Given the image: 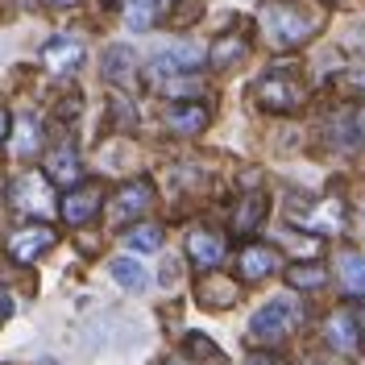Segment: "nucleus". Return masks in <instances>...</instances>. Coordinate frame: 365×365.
<instances>
[{
	"label": "nucleus",
	"mask_w": 365,
	"mask_h": 365,
	"mask_svg": "<svg viewBox=\"0 0 365 365\" xmlns=\"http://www.w3.org/2000/svg\"><path fill=\"white\" fill-rule=\"evenodd\" d=\"M253 100L266 113H299L307 104V83L295 67H274L262 79H253Z\"/></svg>",
	"instance_id": "f03ea898"
},
{
	"label": "nucleus",
	"mask_w": 365,
	"mask_h": 365,
	"mask_svg": "<svg viewBox=\"0 0 365 365\" xmlns=\"http://www.w3.org/2000/svg\"><path fill=\"white\" fill-rule=\"evenodd\" d=\"M133 71H137V58L129 46H108L104 50V75L113 83H133Z\"/></svg>",
	"instance_id": "5701e85b"
},
{
	"label": "nucleus",
	"mask_w": 365,
	"mask_h": 365,
	"mask_svg": "<svg viewBox=\"0 0 365 365\" xmlns=\"http://www.w3.org/2000/svg\"><path fill=\"white\" fill-rule=\"evenodd\" d=\"M187 253L200 270H216L225 262V237L216 228H191L187 232Z\"/></svg>",
	"instance_id": "ddd939ff"
},
{
	"label": "nucleus",
	"mask_w": 365,
	"mask_h": 365,
	"mask_svg": "<svg viewBox=\"0 0 365 365\" xmlns=\"http://www.w3.org/2000/svg\"><path fill=\"white\" fill-rule=\"evenodd\" d=\"M187 349H191L195 357H207V361H216V344L207 341V336H187Z\"/></svg>",
	"instance_id": "bb28decb"
},
{
	"label": "nucleus",
	"mask_w": 365,
	"mask_h": 365,
	"mask_svg": "<svg viewBox=\"0 0 365 365\" xmlns=\"http://www.w3.org/2000/svg\"><path fill=\"white\" fill-rule=\"evenodd\" d=\"M328 141L341 150H361L365 145V104H349L328 120Z\"/></svg>",
	"instance_id": "1a4fd4ad"
},
{
	"label": "nucleus",
	"mask_w": 365,
	"mask_h": 365,
	"mask_svg": "<svg viewBox=\"0 0 365 365\" xmlns=\"http://www.w3.org/2000/svg\"><path fill=\"white\" fill-rule=\"evenodd\" d=\"M278 266H282L278 250H274V245H262V241H250L245 250L237 253V270H241L245 282H262V278L278 274Z\"/></svg>",
	"instance_id": "9b49d317"
},
{
	"label": "nucleus",
	"mask_w": 365,
	"mask_h": 365,
	"mask_svg": "<svg viewBox=\"0 0 365 365\" xmlns=\"http://www.w3.org/2000/svg\"><path fill=\"white\" fill-rule=\"evenodd\" d=\"M324 336H328V349H336V353H357L361 324L349 316V312H336V316H328V324H324Z\"/></svg>",
	"instance_id": "dca6fc26"
},
{
	"label": "nucleus",
	"mask_w": 365,
	"mask_h": 365,
	"mask_svg": "<svg viewBox=\"0 0 365 365\" xmlns=\"http://www.w3.org/2000/svg\"><path fill=\"white\" fill-rule=\"evenodd\" d=\"M100 204H104V191H100V182H79V187H71L67 195H63L58 216H63L71 228H83L88 220H96Z\"/></svg>",
	"instance_id": "6e6552de"
},
{
	"label": "nucleus",
	"mask_w": 365,
	"mask_h": 365,
	"mask_svg": "<svg viewBox=\"0 0 365 365\" xmlns=\"http://www.w3.org/2000/svg\"><path fill=\"white\" fill-rule=\"evenodd\" d=\"M357 324H361V341H365V312H361V319H357Z\"/></svg>",
	"instance_id": "473e14b6"
},
{
	"label": "nucleus",
	"mask_w": 365,
	"mask_h": 365,
	"mask_svg": "<svg viewBox=\"0 0 365 365\" xmlns=\"http://www.w3.org/2000/svg\"><path fill=\"white\" fill-rule=\"evenodd\" d=\"M328 21V13L312 4V0H278V4H266L262 9V38L270 50L287 54V50H299L303 42H312Z\"/></svg>",
	"instance_id": "f257e3e1"
},
{
	"label": "nucleus",
	"mask_w": 365,
	"mask_h": 365,
	"mask_svg": "<svg viewBox=\"0 0 365 365\" xmlns=\"http://www.w3.org/2000/svg\"><path fill=\"white\" fill-rule=\"evenodd\" d=\"M166 365H182V361H166Z\"/></svg>",
	"instance_id": "72a5a7b5"
},
{
	"label": "nucleus",
	"mask_w": 365,
	"mask_h": 365,
	"mask_svg": "<svg viewBox=\"0 0 365 365\" xmlns=\"http://www.w3.org/2000/svg\"><path fill=\"white\" fill-rule=\"evenodd\" d=\"M108 274H113L125 291H133V295H141V291L150 287V274H145V266H141V262H133V257H113V262H108Z\"/></svg>",
	"instance_id": "4be33fe9"
},
{
	"label": "nucleus",
	"mask_w": 365,
	"mask_h": 365,
	"mask_svg": "<svg viewBox=\"0 0 365 365\" xmlns=\"http://www.w3.org/2000/svg\"><path fill=\"white\" fill-rule=\"evenodd\" d=\"M353 88H357V91H365V67L357 71V75H353Z\"/></svg>",
	"instance_id": "7c9ffc66"
},
{
	"label": "nucleus",
	"mask_w": 365,
	"mask_h": 365,
	"mask_svg": "<svg viewBox=\"0 0 365 365\" xmlns=\"http://www.w3.org/2000/svg\"><path fill=\"white\" fill-rule=\"evenodd\" d=\"M46 179L58 182V187H79L83 179V166H79V154L71 150V145H54L50 154H46Z\"/></svg>",
	"instance_id": "4468645a"
},
{
	"label": "nucleus",
	"mask_w": 365,
	"mask_h": 365,
	"mask_svg": "<svg viewBox=\"0 0 365 365\" xmlns=\"http://www.w3.org/2000/svg\"><path fill=\"white\" fill-rule=\"evenodd\" d=\"M207 120H212V113H207L200 100H179V104H170L162 113V125L175 137H200L207 129Z\"/></svg>",
	"instance_id": "9d476101"
},
{
	"label": "nucleus",
	"mask_w": 365,
	"mask_h": 365,
	"mask_svg": "<svg viewBox=\"0 0 365 365\" xmlns=\"http://www.w3.org/2000/svg\"><path fill=\"white\" fill-rule=\"evenodd\" d=\"M287 282H291L295 291H319V287L328 282V270H324L319 262H303V266H291V270H287Z\"/></svg>",
	"instance_id": "b1692460"
},
{
	"label": "nucleus",
	"mask_w": 365,
	"mask_h": 365,
	"mask_svg": "<svg viewBox=\"0 0 365 365\" xmlns=\"http://www.w3.org/2000/svg\"><path fill=\"white\" fill-rule=\"evenodd\" d=\"M170 0H125V25L129 29H154L166 17Z\"/></svg>",
	"instance_id": "aec40b11"
},
{
	"label": "nucleus",
	"mask_w": 365,
	"mask_h": 365,
	"mask_svg": "<svg viewBox=\"0 0 365 365\" xmlns=\"http://www.w3.org/2000/svg\"><path fill=\"white\" fill-rule=\"evenodd\" d=\"M9 195H13V207L25 212V216H46L54 207V191H50V179L46 170H25L9 182Z\"/></svg>",
	"instance_id": "39448f33"
},
{
	"label": "nucleus",
	"mask_w": 365,
	"mask_h": 365,
	"mask_svg": "<svg viewBox=\"0 0 365 365\" xmlns=\"http://www.w3.org/2000/svg\"><path fill=\"white\" fill-rule=\"evenodd\" d=\"M9 125H13V120H9V108H0V141L9 137Z\"/></svg>",
	"instance_id": "c756f323"
},
{
	"label": "nucleus",
	"mask_w": 365,
	"mask_h": 365,
	"mask_svg": "<svg viewBox=\"0 0 365 365\" xmlns=\"http://www.w3.org/2000/svg\"><path fill=\"white\" fill-rule=\"evenodd\" d=\"M266 204H270V200H266V191H250V195L237 204V216H232V232H237V237H250L253 228L266 220Z\"/></svg>",
	"instance_id": "6ab92c4d"
},
{
	"label": "nucleus",
	"mask_w": 365,
	"mask_h": 365,
	"mask_svg": "<svg viewBox=\"0 0 365 365\" xmlns=\"http://www.w3.org/2000/svg\"><path fill=\"white\" fill-rule=\"evenodd\" d=\"M195 299H200V307H212V312H220V307H232V303H237V287H232V278L207 274L204 282L195 287Z\"/></svg>",
	"instance_id": "a211bd4d"
},
{
	"label": "nucleus",
	"mask_w": 365,
	"mask_h": 365,
	"mask_svg": "<svg viewBox=\"0 0 365 365\" xmlns=\"http://www.w3.org/2000/svg\"><path fill=\"white\" fill-rule=\"evenodd\" d=\"M200 63H204V46L175 42L170 50H162V54L150 58V83L158 88V83L175 79V75H191V71H200Z\"/></svg>",
	"instance_id": "423d86ee"
},
{
	"label": "nucleus",
	"mask_w": 365,
	"mask_h": 365,
	"mask_svg": "<svg viewBox=\"0 0 365 365\" xmlns=\"http://www.w3.org/2000/svg\"><path fill=\"white\" fill-rule=\"evenodd\" d=\"M42 63L50 75H71L83 63V42H75V38H50L42 50Z\"/></svg>",
	"instance_id": "2eb2a0df"
},
{
	"label": "nucleus",
	"mask_w": 365,
	"mask_h": 365,
	"mask_svg": "<svg viewBox=\"0 0 365 365\" xmlns=\"http://www.w3.org/2000/svg\"><path fill=\"white\" fill-rule=\"evenodd\" d=\"M245 54H250V46L241 42V38H220V42L212 46V58H207V63L216 71H228V67H237Z\"/></svg>",
	"instance_id": "393cba45"
},
{
	"label": "nucleus",
	"mask_w": 365,
	"mask_h": 365,
	"mask_svg": "<svg viewBox=\"0 0 365 365\" xmlns=\"http://www.w3.org/2000/svg\"><path fill=\"white\" fill-rule=\"evenodd\" d=\"M245 365H282V361H278V357H262V353H253Z\"/></svg>",
	"instance_id": "c85d7f7f"
},
{
	"label": "nucleus",
	"mask_w": 365,
	"mask_h": 365,
	"mask_svg": "<svg viewBox=\"0 0 365 365\" xmlns=\"http://www.w3.org/2000/svg\"><path fill=\"white\" fill-rule=\"evenodd\" d=\"M46 250H54V228L50 225H25L9 241V257L13 262H38Z\"/></svg>",
	"instance_id": "f8f14e48"
},
{
	"label": "nucleus",
	"mask_w": 365,
	"mask_h": 365,
	"mask_svg": "<svg viewBox=\"0 0 365 365\" xmlns=\"http://www.w3.org/2000/svg\"><path fill=\"white\" fill-rule=\"evenodd\" d=\"M154 207V187L150 179H133V182H120L113 195V204H108V216H113L116 225H125V220H137V216H145Z\"/></svg>",
	"instance_id": "0eeeda50"
},
{
	"label": "nucleus",
	"mask_w": 365,
	"mask_h": 365,
	"mask_svg": "<svg viewBox=\"0 0 365 365\" xmlns=\"http://www.w3.org/2000/svg\"><path fill=\"white\" fill-rule=\"evenodd\" d=\"M125 241H129L133 253H154L162 245V228L158 225H133L129 232H125Z\"/></svg>",
	"instance_id": "a878e982"
},
{
	"label": "nucleus",
	"mask_w": 365,
	"mask_h": 365,
	"mask_svg": "<svg viewBox=\"0 0 365 365\" xmlns=\"http://www.w3.org/2000/svg\"><path fill=\"white\" fill-rule=\"evenodd\" d=\"M299 324H303V307L291 295H278L250 319V341L253 344H278L282 336H291Z\"/></svg>",
	"instance_id": "7ed1b4c3"
},
{
	"label": "nucleus",
	"mask_w": 365,
	"mask_h": 365,
	"mask_svg": "<svg viewBox=\"0 0 365 365\" xmlns=\"http://www.w3.org/2000/svg\"><path fill=\"white\" fill-rule=\"evenodd\" d=\"M291 220L312 232H344V204L341 200H291Z\"/></svg>",
	"instance_id": "20e7f679"
},
{
	"label": "nucleus",
	"mask_w": 365,
	"mask_h": 365,
	"mask_svg": "<svg viewBox=\"0 0 365 365\" xmlns=\"http://www.w3.org/2000/svg\"><path fill=\"white\" fill-rule=\"evenodd\" d=\"M9 316H13V299H9V295H0V324H4Z\"/></svg>",
	"instance_id": "cd10ccee"
},
{
	"label": "nucleus",
	"mask_w": 365,
	"mask_h": 365,
	"mask_svg": "<svg viewBox=\"0 0 365 365\" xmlns=\"http://www.w3.org/2000/svg\"><path fill=\"white\" fill-rule=\"evenodd\" d=\"M336 274H341V287L349 299H365V253L344 250L336 257Z\"/></svg>",
	"instance_id": "f3484780"
},
{
	"label": "nucleus",
	"mask_w": 365,
	"mask_h": 365,
	"mask_svg": "<svg viewBox=\"0 0 365 365\" xmlns=\"http://www.w3.org/2000/svg\"><path fill=\"white\" fill-rule=\"evenodd\" d=\"M38 150H42V120L34 113H21L13 133V158H34Z\"/></svg>",
	"instance_id": "412c9836"
},
{
	"label": "nucleus",
	"mask_w": 365,
	"mask_h": 365,
	"mask_svg": "<svg viewBox=\"0 0 365 365\" xmlns=\"http://www.w3.org/2000/svg\"><path fill=\"white\" fill-rule=\"evenodd\" d=\"M46 4H54V9H71L75 0H46Z\"/></svg>",
	"instance_id": "2f4dec72"
}]
</instances>
